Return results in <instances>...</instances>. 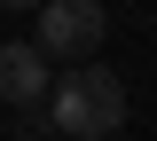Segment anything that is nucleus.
Listing matches in <instances>:
<instances>
[{
    "mask_svg": "<svg viewBox=\"0 0 157 141\" xmlns=\"http://www.w3.org/2000/svg\"><path fill=\"white\" fill-rule=\"evenodd\" d=\"M47 125L71 141H102L126 125V79L102 71V63H78L63 86H47Z\"/></svg>",
    "mask_w": 157,
    "mask_h": 141,
    "instance_id": "1",
    "label": "nucleus"
},
{
    "mask_svg": "<svg viewBox=\"0 0 157 141\" xmlns=\"http://www.w3.org/2000/svg\"><path fill=\"white\" fill-rule=\"evenodd\" d=\"M39 55H63V63H86L102 47V0H39Z\"/></svg>",
    "mask_w": 157,
    "mask_h": 141,
    "instance_id": "2",
    "label": "nucleus"
},
{
    "mask_svg": "<svg viewBox=\"0 0 157 141\" xmlns=\"http://www.w3.org/2000/svg\"><path fill=\"white\" fill-rule=\"evenodd\" d=\"M0 102H16V110L47 102V55H39L32 39H8L0 47Z\"/></svg>",
    "mask_w": 157,
    "mask_h": 141,
    "instance_id": "3",
    "label": "nucleus"
},
{
    "mask_svg": "<svg viewBox=\"0 0 157 141\" xmlns=\"http://www.w3.org/2000/svg\"><path fill=\"white\" fill-rule=\"evenodd\" d=\"M0 8H39V0H0Z\"/></svg>",
    "mask_w": 157,
    "mask_h": 141,
    "instance_id": "4",
    "label": "nucleus"
}]
</instances>
